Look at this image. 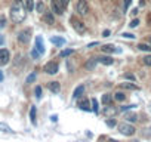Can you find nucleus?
Instances as JSON below:
<instances>
[{
  "label": "nucleus",
  "instance_id": "nucleus-22",
  "mask_svg": "<svg viewBox=\"0 0 151 142\" xmlns=\"http://www.w3.org/2000/svg\"><path fill=\"white\" fill-rule=\"evenodd\" d=\"M91 108H92V111H95V113L99 111V108H98V101H96L95 98L91 99Z\"/></svg>",
  "mask_w": 151,
  "mask_h": 142
},
{
  "label": "nucleus",
  "instance_id": "nucleus-40",
  "mask_svg": "<svg viewBox=\"0 0 151 142\" xmlns=\"http://www.w3.org/2000/svg\"><path fill=\"white\" fill-rule=\"evenodd\" d=\"M61 2H62L64 8H67V6H68V3H70V0H61Z\"/></svg>",
  "mask_w": 151,
  "mask_h": 142
},
{
  "label": "nucleus",
  "instance_id": "nucleus-35",
  "mask_svg": "<svg viewBox=\"0 0 151 142\" xmlns=\"http://www.w3.org/2000/svg\"><path fill=\"white\" fill-rule=\"evenodd\" d=\"M136 105H124V107H122L120 108V111H129V110H133Z\"/></svg>",
  "mask_w": 151,
  "mask_h": 142
},
{
  "label": "nucleus",
  "instance_id": "nucleus-3",
  "mask_svg": "<svg viewBox=\"0 0 151 142\" xmlns=\"http://www.w3.org/2000/svg\"><path fill=\"white\" fill-rule=\"evenodd\" d=\"M76 12H77L79 15H82V16L89 14V5H88L86 0H79L77 5H76Z\"/></svg>",
  "mask_w": 151,
  "mask_h": 142
},
{
  "label": "nucleus",
  "instance_id": "nucleus-12",
  "mask_svg": "<svg viewBox=\"0 0 151 142\" xmlns=\"http://www.w3.org/2000/svg\"><path fill=\"white\" fill-rule=\"evenodd\" d=\"M47 89L53 93H58L61 90V85H59V82H50V83H47Z\"/></svg>",
  "mask_w": 151,
  "mask_h": 142
},
{
  "label": "nucleus",
  "instance_id": "nucleus-44",
  "mask_svg": "<svg viewBox=\"0 0 151 142\" xmlns=\"http://www.w3.org/2000/svg\"><path fill=\"white\" fill-rule=\"evenodd\" d=\"M148 42H150V44H151V36H150V39H148Z\"/></svg>",
  "mask_w": 151,
  "mask_h": 142
},
{
  "label": "nucleus",
  "instance_id": "nucleus-20",
  "mask_svg": "<svg viewBox=\"0 0 151 142\" xmlns=\"http://www.w3.org/2000/svg\"><path fill=\"white\" fill-rule=\"evenodd\" d=\"M124 118H126V121L133 123V121H136V120H138V115H136L135 113H127V114L124 115Z\"/></svg>",
  "mask_w": 151,
  "mask_h": 142
},
{
  "label": "nucleus",
  "instance_id": "nucleus-4",
  "mask_svg": "<svg viewBox=\"0 0 151 142\" xmlns=\"http://www.w3.org/2000/svg\"><path fill=\"white\" fill-rule=\"evenodd\" d=\"M70 24L73 25V28L77 31L79 34H83L85 31H86V27H85V24L80 21V19H77V18H74V16H71L70 18Z\"/></svg>",
  "mask_w": 151,
  "mask_h": 142
},
{
  "label": "nucleus",
  "instance_id": "nucleus-14",
  "mask_svg": "<svg viewBox=\"0 0 151 142\" xmlns=\"http://www.w3.org/2000/svg\"><path fill=\"white\" fill-rule=\"evenodd\" d=\"M96 64H98V61H96V58H91L86 64H85V68L86 70H95V67H96Z\"/></svg>",
  "mask_w": 151,
  "mask_h": 142
},
{
  "label": "nucleus",
  "instance_id": "nucleus-42",
  "mask_svg": "<svg viewBox=\"0 0 151 142\" xmlns=\"http://www.w3.org/2000/svg\"><path fill=\"white\" fill-rule=\"evenodd\" d=\"M50 120H52V121H56V120H58V115H55V114H53V115L50 117Z\"/></svg>",
  "mask_w": 151,
  "mask_h": 142
},
{
  "label": "nucleus",
  "instance_id": "nucleus-28",
  "mask_svg": "<svg viewBox=\"0 0 151 142\" xmlns=\"http://www.w3.org/2000/svg\"><path fill=\"white\" fill-rule=\"evenodd\" d=\"M36 77H37V76H36V73H31V74H30V76L27 77V80H25V83H27V85H30V83H33V82H36Z\"/></svg>",
  "mask_w": 151,
  "mask_h": 142
},
{
  "label": "nucleus",
  "instance_id": "nucleus-26",
  "mask_svg": "<svg viewBox=\"0 0 151 142\" xmlns=\"http://www.w3.org/2000/svg\"><path fill=\"white\" fill-rule=\"evenodd\" d=\"M0 132H5V133H11L12 130H11V127H9L8 124H5V123H0Z\"/></svg>",
  "mask_w": 151,
  "mask_h": 142
},
{
  "label": "nucleus",
  "instance_id": "nucleus-37",
  "mask_svg": "<svg viewBox=\"0 0 151 142\" xmlns=\"http://www.w3.org/2000/svg\"><path fill=\"white\" fill-rule=\"evenodd\" d=\"M122 37H124V39H135V36H133V34H130V33H123V34H122Z\"/></svg>",
  "mask_w": 151,
  "mask_h": 142
},
{
  "label": "nucleus",
  "instance_id": "nucleus-24",
  "mask_svg": "<svg viewBox=\"0 0 151 142\" xmlns=\"http://www.w3.org/2000/svg\"><path fill=\"white\" fill-rule=\"evenodd\" d=\"M25 8L28 12H31L34 9V0H25Z\"/></svg>",
  "mask_w": 151,
  "mask_h": 142
},
{
  "label": "nucleus",
  "instance_id": "nucleus-27",
  "mask_svg": "<svg viewBox=\"0 0 151 142\" xmlns=\"http://www.w3.org/2000/svg\"><path fill=\"white\" fill-rule=\"evenodd\" d=\"M124 98H126V96H124L123 92H116V93H114V99H116V101H124Z\"/></svg>",
  "mask_w": 151,
  "mask_h": 142
},
{
  "label": "nucleus",
  "instance_id": "nucleus-41",
  "mask_svg": "<svg viewBox=\"0 0 151 142\" xmlns=\"http://www.w3.org/2000/svg\"><path fill=\"white\" fill-rule=\"evenodd\" d=\"M110 34H111V33H110V30H105V31L102 33V36H104V37H108Z\"/></svg>",
  "mask_w": 151,
  "mask_h": 142
},
{
  "label": "nucleus",
  "instance_id": "nucleus-23",
  "mask_svg": "<svg viewBox=\"0 0 151 142\" xmlns=\"http://www.w3.org/2000/svg\"><path fill=\"white\" fill-rule=\"evenodd\" d=\"M138 49L139 50H144V52H151V46L150 44H145V43H139L138 44Z\"/></svg>",
  "mask_w": 151,
  "mask_h": 142
},
{
  "label": "nucleus",
  "instance_id": "nucleus-11",
  "mask_svg": "<svg viewBox=\"0 0 151 142\" xmlns=\"http://www.w3.org/2000/svg\"><path fill=\"white\" fill-rule=\"evenodd\" d=\"M96 61L99 64H104V65H113L114 64V59L111 56H99V58H96Z\"/></svg>",
  "mask_w": 151,
  "mask_h": 142
},
{
  "label": "nucleus",
  "instance_id": "nucleus-21",
  "mask_svg": "<svg viewBox=\"0 0 151 142\" xmlns=\"http://www.w3.org/2000/svg\"><path fill=\"white\" fill-rule=\"evenodd\" d=\"M111 102H113V96H111L110 93L102 95V104H104V105H110Z\"/></svg>",
  "mask_w": 151,
  "mask_h": 142
},
{
  "label": "nucleus",
  "instance_id": "nucleus-13",
  "mask_svg": "<svg viewBox=\"0 0 151 142\" xmlns=\"http://www.w3.org/2000/svg\"><path fill=\"white\" fill-rule=\"evenodd\" d=\"M83 93H85V86L80 85V86H77V87L74 89V92H73V98H74V99H79Z\"/></svg>",
  "mask_w": 151,
  "mask_h": 142
},
{
  "label": "nucleus",
  "instance_id": "nucleus-32",
  "mask_svg": "<svg viewBox=\"0 0 151 142\" xmlns=\"http://www.w3.org/2000/svg\"><path fill=\"white\" fill-rule=\"evenodd\" d=\"M105 123H107V126H108V127H116V126H117V121H116L114 118H108Z\"/></svg>",
  "mask_w": 151,
  "mask_h": 142
},
{
  "label": "nucleus",
  "instance_id": "nucleus-19",
  "mask_svg": "<svg viewBox=\"0 0 151 142\" xmlns=\"http://www.w3.org/2000/svg\"><path fill=\"white\" fill-rule=\"evenodd\" d=\"M50 43H53L56 46H62L65 43V39H62V37H50Z\"/></svg>",
  "mask_w": 151,
  "mask_h": 142
},
{
  "label": "nucleus",
  "instance_id": "nucleus-9",
  "mask_svg": "<svg viewBox=\"0 0 151 142\" xmlns=\"http://www.w3.org/2000/svg\"><path fill=\"white\" fill-rule=\"evenodd\" d=\"M101 49H102V52H105V53H117V52L120 53V52H122L120 47H116V46H113V44H104Z\"/></svg>",
  "mask_w": 151,
  "mask_h": 142
},
{
  "label": "nucleus",
  "instance_id": "nucleus-10",
  "mask_svg": "<svg viewBox=\"0 0 151 142\" xmlns=\"http://www.w3.org/2000/svg\"><path fill=\"white\" fill-rule=\"evenodd\" d=\"M34 47H36L42 55L45 53V44H43V39H42L40 36H37V37H36V46H34Z\"/></svg>",
  "mask_w": 151,
  "mask_h": 142
},
{
  "label": "nucleus",
  "instance_id": "nucleus-30",
  "mask_svg": "<svg viewBox=\"0 0 151 142\" xmlns=\"http://www.w3.org/2000/svg\"><path fill=\"white\" fill-rule=\"evenodd\" d=\"M73 52H74L73 49H65V50H62V52L59 53V56H61V58H65V56H68V55H71Z\"/></svg>",
  "mask_w": 151,
  "mask_h": 142
},
{
  "label": "nucleus",
  "instance_id": "nucleus-16",
  "mask_svg": "<svg viewBox=\"0 0 151 142\" xmlns=\"http://www.w3.org/2000/svg\"><path fill=\"white\" fill-rule=\"evenodd\" d=\"M104 114H105L107 117H113V115H116V114H117V110H116V108H113V107H111V104H110L108 107H105Z\"/></svg>",
  "mask_w": 151,
  "mask_h": 142
},
{
  "label": "nucleus",
  "instance_id": "nucleus-8",
  "mask_svg": "<svg viewBox=\"0 0 151 142\" xmlns=\"http://www.w3.org/2000/svg\"><path fill=\"white\" fill-rule=\"evenodd\" d=\"M45 71L47 74H56L58 73V64L56 62H47L46 65H45Z\"/></svg>",
  "mask_w": 151,
  "mask_h": 142
},
{
  "label": "nucleus",
  "instance_id": "nucleus-18",
  "mask_svg": "<svg viewBox=\"0 0 151 142\" xmlns=\"http://www.w3.org/2000/svg\"><path fill=\"white\" fill-rule=\"evenodd\" d=\"M120 86H122L123 89H129V90H138V89H139L136 85H133V83H129V82H124V83H122Z\"/></svg>",
  "mask_w": 151,
  "mask_h": 142
},
{
  "label": "nucleus",
  "instance_id": "nucleus-38",
  "mask_svg": "<svg viewBox=\"0 0 151 142\" xmlns=\"http://www.w3.org/2000/svg\"><path fill=\"white\" fill-rule=\"evenodd\" d=\"M130 3H132V0H124V11H127V8H129Z\"/></svg>",
  "mask_w": 151,
  "mask_h": 142
},
{
  "label": "nucleus",
  "instance_id": "nucleus-17",
  "mask_svg": "<svg viewBox=\"0 0 151 142\" xmlns=\"http://www.w3.org/2000/svg\"><path fill=\"white\" fill-rule=\"evenodd\" d=\"M79 107H80V110H83V111H92V108H91V101H88V99L82 101Z\"/></svg>",
  "mask_w": 151,
  "mask_h": 142
},
{
  "label": "nucleus",
  "instance_id": "nucleus-1",
  "mask_svg": "<svg viewBox=\"0 0 151 142\" xmlns=\"http://www.w3.org/2000/svg\"><path fill=\"white\" fill-rule=\"evenodd\" d=\"M25 16H27V8H25L24 2L22 0H15L11 8V19L15 24H19L25 19Z\"/></svg>",
  "mask_w": 151,
  "mask_h": 142
},
{
  "label": "nucleus",
  "instance_id": "nucleus-6",
  "mask_svg": "<svg viewBox=\"0 0 151 142\" xmlns=\"http://www.w3.org/2000/svg\"><path fill=\"white\" fill-rule=\"evenodd\" d=\"M30 39H31V30H30V28H25V30L19 31V34H18V42H19V43L27 44V43L30 42Z\"/></svg>",
  "mask_w": 151,
  "mask_h": 142
},
{
  "label": "nucleus",
  "instance_id": "nucleus-31",
  "mask_svg": "<svg viewBox=\"0 0 151 142\" xmlns=\"http://www.w3.org/2000/svg\"><path fill=\"white\" fill-rule=\"evenodd\" d=\"M31 56H33V58H34V59H39V58H40V56H42V53H40V52H39V50H37V49H36V47H34V49H33V50H31Z\"/></svg>",
  "mask_w": 151,
  "mask_h": 142
},
{
  "label": "nucleus",
  "instance_id": "nucleus-15",
  "mask_svg": "<svg viewBox=\"0 0 151 142\" xmlns=\"http://www.w3.org/2000/svg\"><path fill=\"white\" fill-rule=\"evenodd\" d=\"M45 22L49 24V25H53L55 24V16H53L52 12H46L45 14Z\"/></svg>",
  "mask_w": 151,
  "mask_h": 142
},
{
  "label": "nucleus",
  "instance_id": "nucleus-29",
  "mask_svg": "<svg viewBox=\"0 0 151 142\" xmlns=\"http://www.w3.org/2000/svg\"><path fill=\"white\" fill-rule=\"evenodd\" d=\"M36 9H37V12H45V3L43 2H37V5H36Z\"/></svg>",
  "mask_w": 151,
  "mask_h": 142
},
{
  "label": "nucleus",
  "instance_id": "nucleus-25",
  "mask_svg": "<svg viewBox=\"0 0 151 142\" xmlns=\"http://www.w3.org/2000/svg\"><path fill=\"white\" fill-rule=\"evenodd\" d=\"M30 120L33 124H36V107H31L30 110Z\"/></svg>",
  "mask_w": 151,
  "mask_h": 142
},
{
  "label": "nucleus",
  "instance_id": "nucleus-5",
  "mask_svg": "<svg viewBox=\"0 0 151 142\" xmlns=\"http://www.w3.org/2000/svg\"><path fill=\"white\" fill-rule=\"evenodd\" d=\"M50 8H52V12L56 15H62L64 9H65L61 0H50Z\"/></svg>",
  "mask_w": 151,
  "mask_h": 142
},
{
  "label": "nucleus",
  "instance_id": "nucleus-43",
  "mask_svg": "<svg viewBox=\"0 0 151 142\" xmlns=\"http://www.w3.org/2000/svg\"><path fill=\"white\" fill-rule=\"evenodd\" d=\"M2 80H3V73L0 71V82H2Z\"/></svg>",
  "mask_w": 151,
  "mask_h": 142
},
{
  "label": "nucleus",
  "instance_id": "nucleus-34",
  "mask_svg": "<svg viewBox=\"0 0 151 142\" xmlns=\"http://www.w3.org/2000/svg\"><path fill=\"white\" fill-rule=\"evenodd\" d=\"M138 25H139V19H133V21H130V24H129L130 28H135V27H138Z\"/></svg>",
  "mask_w": 151,
  "mask_h": 142
},
{
  "label": "nucleus",
  "instance_id": "nucleus-36",
  "mask_svg": "<svg viewBox=\"0 0 151 142\" xmlns=\"http://www.w3.org/2000/svg\"><path fill=\"white\" fill-rule=\"evenodd\" d=\"M144 64L148 65V67H151V55H148V56L144 58Z\"/></svg>",
  "mask_w": 151,
  "mask_h": 142
},
{
  "label": "nucleus",
  "instance_id": "nucleus-33",
  "mask_svg": "<svg viewBox=\"0 0 151 142\" xmlns=\"http://www.w3.org/2000/svg\"><path fill=\"white\" fill-rule=\"evenodd\" d=\"M34 95H36V98H37V99H40V98H42V87H40V86H36Z\"/></svg>",
  "mask_w": 151,
  "mask_h": 142
},
{
  "label": "nucleus",
  "instance_id": "nucleus-39",
  "mask_svg": "<svg viewBox=\"0 0 151 142\" xmlns=\"http://www.w3.org/2000/svg\"><path fill=\"white\" fill-rule=\"evenodd\" d=\"M124 77H126V79H129V80H132V82H135V77H133L132 74H124Z\"/></svg>",
  "mask_w": 151,
  "mask_h": 142
},
{
  "label": "nucleus",
  "instance_id": "nucleus-2",
  "mask_svg": "<svg viewBox=\"0 0 151 142\" xmlns=\"http://www.w3.org/2000/svg\"><path fill=\"white\" fill-rule=\"evenodd\" d=\"M117 129H119V132L122 133V135H124V136H132V135H135V132H136V129L127 121V123H120L119 126H117Z\"/></svg>",
  "mask_w": 151,
  "mask_h": 142
},
{
  "label": "nucleus",
  "instance_id": "nucleus-7",
  "mask_svg": "<svg viewBox=\"0 0 151 142\" xmlns=\"http://www.w3.org/2000/svg\"><path fill=\"white\" fill-rule=\"evenodd\" d=\"M9 59H11L9 50H8V49H0V67L9 64Z\"/></svg>",
  "mask_w": 151,
  "mask_h": 142
}]
</instances>
